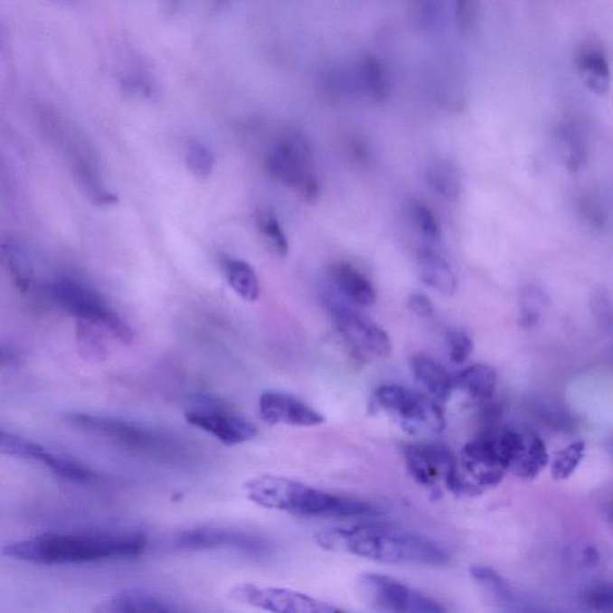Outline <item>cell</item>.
<instances>
[{"label": "cell", "instance_id": "cell-5", "mask_svg": "<svg viewBox=\"0 0 613 613\" xmlns=\"http://www.w3.org/2000/svg\"><path fill=\"white\" fill-rule=\"evenodd\" d=\"M374 404L413 437H434L445 430L441 406L429 395L392 383L375 391Z\"/></svg>", "mask_w": 613, "mask_h": 613}, {"label": "cell", "instance_id": "cell-34", "mask_svg": "<svg viewBox=\"0 0 613 613\" xmlns=\"http://www.w3.org/2000/svg\"><path fill=\"white\" fill-rule=\"evenodd\" d=\"M186 162L188 169L198 177H208L215 167V157L212 151L198 140L188 144Z\"/></svg>", "mask_w": 613, "mask_h": 613}, {"label": "cell", "instance_id": "cell-10", "mask_svg": "<svg viewBox=\"0 0 613 613\" xmlns=\"http://www.w3.org/2000/svg\"><path fill=\"white\" fill-rule=\"evenodd\" d=\"M358 596L372 610L391 613H441L445 608L430 598L391 576L365 572L356 582Z\"/></svg>", "mask_w": 613, "mask_h": 613}, {"label": "cell", "instance_id": "cell-24", "mask_svg": "<svg viewBox=\"0 0 613 613\" xmlns=\"http://www.w3.org/2000/svg\"><path fill=\"white\" fill-rule=\"evenodd\" d=\"M357 77L358 86L375 101H385L391 95L392 84L390 73L378 58L373 55L363 58Z\"/></svg>", "mask_w": 613, "mask_h": 613}, {"label": "cell", "instance_id": "cell-22", "mask_svg": "<svg viewBox=\"0 0 613 613\" xmlns=\"http://www.w3.org/2000/svg\"><path fill=\"white\" fill-rule=\"evenodd\" d=\"M222 268L231 289L245 301L256 302L260 297V282L256 271L247 261L224 258Z\"/></svg>", "mask_w": 613, "mask_h": 613}, {"label": "cell", "instance_id": "cell-17", "mask_svg": "<svg viewBox=\"0 0 613 613\" xmlns=\"http://www.w3.org/2000/svg\"><path fill=\"white\" fill-rule=\"evenodd\" d=\"M549 464V453L544 441L533 430L522 429V438L513 454L508 472L516 477L532 481Z\"/></svg>", "mask_w": 613, "mask_h": 613}, {"label": "cell", "instance_id": "cell-29", "mask_svg": "<svg viewBox=\"0 0 613 613\" xmlns=\"http://www.w3.org/2000/svg\"><path fill=\"white\" fill-rule=\"evenodd\" d=\"M470 571L475 581L479 583L496 603L507 608L516 605L514 593L509 589L507 582L493 568L476 566L472 567Z\"/></svg>", "mask_w": 613, "mask_h": 613}, {"label": "cell", "instance_id": "cell-7", "mask_svg": "<svg viewBox=\"0 0 613 613\" xmlns=\"http://www.w3.org/2000/svg\"><path fill=\"white\" fill-rule=\"evenodd\" d=\"M266 167L276 180L297 188L306 201L319 197V181L314 172L310 144L300 132L280 137L266 158Z\"/></svg>", "mask_w": 613, "mask_h": 613}, {"label": "cell", "instance_id": "cell-6", "mask_svg": "<svg viewBox=\"0 0 613 613\" xmlns=\"http://www.w3.org/2000/svg\"><path fill=\"white\" fill-rule=\"evenodd\" d=\"M52 297L77 320L94 325L123 344H131L135 338L130 325L103 300L98 291L86 284L69 277H61L52 284Z\"/></svg>", "mask_w": 613, "mask_h": 613}, {"label": "cell", "instance_id": "cell-20", "mask_svg": "<svg viewBox=\"0 0 613 613\" xmlns=\"http://www.w3.org/2000/svg\"><path fill=\"white\" fill-rule=\"evenodd\" d=\"M419 272L423 283L443 297H450L457 293V276L454 275L448 261L437 250L428 247L420 250Z\"/></svg>", "mask_w": 613, "mask_h": 613}, {"label": "cell", "instance_id": "cell-25", "mask_svg": "<svg viewBox=\"0 0 613 613\" xmlns=\"http://www.w3.org/2000/svg\"><path fill=\"white\" fill-rule=\"evenodd\" d=\"M578 68L585 76L586 84L598 95H605L610 89V66L603 52L585 48L578 57Z\"/></svg>", "mask_w": 613, "mask_h": 613}, {"label": "cell", "instance_id": "cell-33", "mask_svg": "<svg viewBox=\"0 0 613 613\" xmlns=\"http://www.w3.org/2000/svg\"><path fill=\"white\" fill-rule=\"evenodd\" d=\"M589 309L597 324L605 330H611L613 306L611 291L607 287L593 288L589 294Z\"/></svg>", "mask_w": 613, "mask_h": 613}, {"label": "cell", "instance_id": "cell-13", "mask_svg": "<svg viewBox=\"0 0 613 613\" xmlns=\"http://www.w3.org/2000/svg\"><path fill=\"white\" fill-rule=\"evenodd\" d=\"M406 470L413 481L433 486L439 479L449 491L460 495L457 461L447 447L441 445H410L404 449Z\"/></svg>", "mask_w": 613, "mask_h": 613}, {"label": "cell", "instance_id": "cell-3", "mask_svg": "<svg viewBox=\"0 0 613 613\" xmlns=\"http://www.w3.org/2000/svg\"><path fill=\"white\" fill-rule=\"evenodd\" d=\"M243 491L254 505L305 518H360L378 513L368 502L279 476H256L243 484Z\"/></svg>", "mask_w": 613, "mask_h": 613}, {"label": "cell", "instance_id": "cell-32", "mask_svg": "<svg viewBox=\"0 0 613 613\" xmlns=\"http://www.w3.org/2000/svg\"><path fill=\"white\" fill-rule=\"evenodd\" d=\"M586 445L583 441H575L566 448L560 450L552 463V476L555 481H566L581 464L585 457Z\"/></svg>", "mask_w": 613, "mask_h": 613}, {"label": "cell", "instance_id": "cell-21", "mask_svg": "<svg viewBox=\"0 0 613 613\" xmlns=\"http://www.w3.org/2000/svg\"><path fill=\"white\" fill-rule=\"evenodd\" d=\"M412 371L417 382L430 398L439 402L448 401L453 391V380L438 361L427 354H417L412 360Z\"/></svg>", "mask_w": 613, "mask_h": 613}, {"label": "cell", "instance_id": "cell-14", "mask_svg": "<svg viewBox=\"0 0 613 613\" xmlns=\"http://www.w3.org/2000/svg\"><path fill=\"white\" fill-rule=\"evenodd\" d=\"M174 544L187 552L225 549L250 556L263 555L269 548V542L258 535L223 527H197L181 532Z\"/></svg>", "mask_w": 613, "mask_h": 613}, {"label": "cell", "instance_id": "cell-35", "mask_svg": "<svg viewBox=\"0 0 613 613\" xmlns=\"http://www.w3.org/2000/svg\"><path fill=\"white\" fill-rule=\"evenodd\" d=\"M580 601L590 611L608 612L613 607V590L608 583H596L581 594Z\"/></svg>", "mask_w": 613, "mask_h": 613}, {"label": "cell", "instance_id": "cell-36", "mask_svg": "<svg viewBox=\"0 0 613 613\" xmlns=\"http://www.w3.org/2000/svg\"><path fill=\"white\" fill-rule=\"evenodd\" d=\"M446 344L448 349L450 361L454 364H463L471 356L474 350V342L470 335L463 330L453 328L446 335Z\"/></svg>", "mask_w": 613, "mask_h": 613}, {"label": "cell", "instance_id": "cell-12", "mask_svg": "<svg viewBox=\"0 0 613 613\" xmlns=\"http://www.w3.org/2000/svg\"><path fill=\"white\" fill-rule=\"evenodd\" d=\"M229 597L249 607L275 613H335L342 611L327 601L308 594L280 587L239 583L232 587Z\"/></svg>", "mask_w": 613, "mask_h": 613}, {"label": "cell", "instance_id": "cell-23", "mask_svg": "<svg viewBox=\"0 0 613 613\" xmlns=\"http://www.w3.org/2000/svg\"><path fill=\"white\" fill-rule=\"evenodd\" d=\"M457 383L475 401H487L493 398L496 390V371L491 365L474 364L460 373Z\"/></svg>", "mask_w": 613, "mask_h": 613}, {"label": "cell", "instance_id": "cell-42", "mask_svg": "<svg viewBox=\"0 0 613 613\" xmlns=\"http://www.w3.org/2000/svg\"><path fill=\"white\" fill-rule=\"evenodd\" d=\"M585 559L587 563L590 564V566H593V564H596L598 560H599V555H598L596 549L590 548L585 552Z\"/></svg>", "mask_w": 613, "mask_h": 613}, {"label": "cell", "instance_id": "cell-41", "mask_svg": "<svg viewBox=\"0 0 613 613\" xmlns=\"http://www.w3.org/2000/svg\"><path fill=\"white\" fill-rule=\"evenodd\" d=\"M16 362V354L10 349L0 346V364H10Z\"/></svg>", "mask_w": 613, "mask_h": 613}, {"label": "cell", "instance_id": "cell-2", "mask_svg": "<svg viewBox=\"0 0 613 613\" xmlns=\"http://www.w3.org/2000/svg\"><path fill=\"white\" fill-rule=\"evenodd\" d=\"M314 542L321 549L387 564H419L442 567L448 553L431 539L415 532L382 523L328 528L317 532Z\"/></svg>", "mask_w": 613, "mask_h": 613}, {"label": "cell", "instance_id": "cell-18", "mask_svg": "<svg viewBox=\"0 0 613 613\" xmlns=\"http://www.w3.org/2000/svg\"><path fill=\"white\" fill-rule=\"evenodd\" d=\"M330 275L335 288L343 297L361 306H372L376 302V290L371 280L346 261H335L331 265Z\"/></svg>", "mask_w": 613, "mask_h": 613}, {"label": "cell", "instance_id": "cell-16", "mask_svg": "<svg viewBox=\"0 0 613 613\" xmlns=\"http://www.w3.org/2000/svg\"><path fill=\"white\" fill-rule=\"evenodd\" d=\"M259 417L269 426L312 428L325 423L324 415L295 395L269 390L261 393L258 404Z\"/></svg>", "mask_w": 613, "mask_h": 613}, {"label": "cell", "instance_id": "cell-11", "mask_svg": "<svg viewBox=\"0 0 613 613\" xmlns=\"http://www.w3.org/2000/svg\"><path fill=\"white\" fill-rule=\"evenodd\" d=\"M459 468L464 471V475L459 471L463 494H481L487 487L498 486L507 468L498 450L495 433L468 441L461 449Z\"/></svg>", "mask_w": 613, "mask_h": 613}, {"label": "cell", "instance_id": "cell-9", "mask_svg": "<svg viewBox=\"0 0 613 613\" xmlns=\"http://www.w3.org/2000/svg\"><path fill=\"white\" fill-rule=\"evenodd\" d=\"M188 424L212 435L225 446H238L256 439L258 428L232 406L212 397L195 398L184 412Z\"/></svg>", "mask_w": 613, "mask_h": 613}, {"label": "cell", "instance_id": "cell-4", "mask_svg": "<svg viewBox=\"0 0 613 613\" xmlns=\"http://www.w3.org/2000/svg\"><path fill=\"white\" fill-rule=\"evenodd\" d=\"M64 420L79 429L94 434L139 456L173 463L186 457V449L172 435L127 420L80 412L66 413Z\"/></svg>", "mask_w": 613, "mask_h": 613}, {"label": "cell", "instance_id": "cell-38", "mask_svg": "<svg viewBox=\"0 0 613 613\" xmlns=\"http://www.w3.org/2000/svg\"><path fill=\"white\" fill-rule=\"evenodd\" d=\"M563 146L567 149L566 165L571 172H578L585 161V149L571 128L562 130Z\"/></svg>", "mask_w": 613, "mask_h": 613}, {"label": "cell", "instance_id": "cell-30", "mask_svg": "<svg viewBox=\"0 0 613 613\" xmlns=\"http://www.w3.org/2000/svg\"><path fill=\"white\" fill-rule=\"evenodd\" d=\"M550 306L549 295L539 287L526 286L519 295L520 326L532 328L541 319L542 310Z\"/></svg>", "mask_w": 613, "mask_h": 613}, {"label": "cell", "instance_id": "cell-40", "mask_svg": "<svg viewBox=\"0 0 613 613\" xmlns=\"http://www.w3.org/2000/svg\"><path fill=\"white\" fill-rule=\"evenodd\" d=\"M408 306L415 316L420 317H430L434 316L435 306L427 295L412 293L408 297Z\"/></svg>", "mask_w": 613, "mask_h": 613}, {"label": "cell", "instance_id": "cell-8", "mask_svg": "<svg viewBox=\"0 0 613 613\" xmlns=\"http://www.w3.org/2000/svg\"><path fill=\"white\" fill-rule=\"evenodd\" d=\"M324 304L334 319L339 335L354 354L361 358L391 356L392 342L378 324L346 304L337 295H325Z\"/></svg>", "mask_w": 613, "mask_h": 613}, {"label": "cell", "instance_id": "cell-1", "mask_svg": "<svg viewBox=\"0 0 613 613\" xmlns=\"http://www.w3.org/2000/svg\"><path fill=\"white\" fill-rule=\"evenodd\" d=\"M146 545L147 537L142 531H95L40 534L11 542L2 552L22 562L61 566L136 559L146 552Z\"/></svg>", "mask_w": 613, "mask_h": 613}, {"label": "cell", "instance_id": "cell-37", "mask_svg": "<svg viewBox=\"0 0 613 613\" xmlns=\"http://www.w3.org/2000/svg\"><path fill=\"white\" fill-rule=\"evenodd\" d=\"M411 215L417 228L426 238L431 240V241H438L441 238V228H439V221L428 206L422 204V203H415L411 206Z\"/></svg>", "mask_w": 613, "mask_h": 613}, {"label": "cell", "instance_id": "cell-19", "mask_svg": "<svg viewBox=\"0 0 613 613\" xmlns=\"http://www.w3.org/2000/svg\"><path fill=\"white\" fill-rule=\"evenodd\" d=\"M96 612L101 613H162L174 608L160 597L143 589H125L103 601Z\"/></svg>", "mask_w": 613, "mask_h": 613}, {"label": "cell", "instance_id": "cell-31", "mask_svg": "<svg viewBox=\"0 0 613 613\" xmlns=\"http://www.w3.org/2000/svg\"><path fill=\"white\" fill-rule=\"evenodd\" d=\"M77 344L82 356L88 361L103 362L108 358V349L94 325L80 321L76 328Z\"/></svg>", "mask_w": 613, "mask_h": 613}, {"label": "cell", "instance_id": "cell-39", "mask_svg": "<svg viewBox=\"0 0 613 613\" xmlns=\"http://www.w3.org/2000/svg\"><path fill=\"white\" fill-rule=\"evenodd\" d=\"M456 18L461 32H470L476 24L475 0H456Z\"/></svg>", "mask_w": 613, "mask_h": 613}, {"label": "cell", "instance_id": "cell-28", "mask_svg": "<svg viewBox=\"0 0 613 613\" xmlns=\"http://www.w3.org/2000/svg\"><path fill=\"white\" fill-rule=\"evenodd\" d=\"M426 179L430 188L443 198H459L461 193V181L459 173L456 168L445 161H438L431 164L427 169Z\"/></svg>", "mask_w": 613, "mask_h": 613}, {"label": "cell", "instance_id": "cell-27", "mask_svg": "<svg viewBox=\"0 0 613 613\" xmlns=\"http://www.w3.org/2000/svg\"><path fill=\"white\" fill-rule=\"evenodd\" d=\"M256 223L266 247L277 257H288L289 241L276 213L271 209L258 210Z\"/></svg>", "mask_w": 613, "mask_h": 613}, {"label": "cell", "instance_id": "cell-26", "mask_svg": "<svg viewBox=\"0 0 613 613\" xmlns=\"http://www.w3.org/2000/svg\"><path fill=\"white\" fill-rule=\"evenodd\" d=\"M0 261L18 290L25 293L31 289L33 268L24 250L18 249L13 242H2L0 243Z\"/></svg>", "mask_w": 613, "mask_h": 613}, {"label": "cell", "instance_id": "cell-15", "mask_svg": "<svg viewBox=\"0 0 613 613\" xmlns=\"http://www.w3.org/2000/svg\"><path fill=\"white\" fill-rule=\"evenodd\" d=\"M0 450L42 464L66 481L88 484L98 479L94 471L72 457L51 452L39 443L29 441L9 431L0 430Z\"/></svg>", "mask_w": 613, "mask_h": 613}]
</instances>
